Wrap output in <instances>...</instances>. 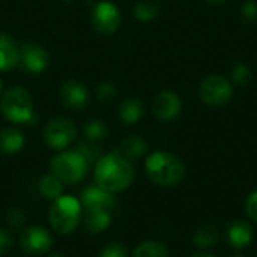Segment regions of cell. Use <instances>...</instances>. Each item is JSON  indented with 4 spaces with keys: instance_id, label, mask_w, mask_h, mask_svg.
I'll list each match as a JSON object with an SVG mask.
<instances>
[{
    "instance_id": "16",
    "label": "cell",
    "mask_w": 257,
    "mask_h": 257,
    "mask_svg": "<svg viewBox=\"0 0 257 257\" xmlns=\"http://www.w3.org/2000/svg\"><path fill=\"white\" fill-rule=\"evenodd\" d=\"M114 152L126 158L128 161H136L148 152V143L140 136H130L119 142Z\"/></svg>"
},
{
    "instance_id": "24",
    "label": "cell",
    "mask_w": 257,
    "mask_h": 257,
    "mask_svg": "<svg viewBox=\"0 0 257 257\" xmlns=\"http://www.w3.org/2000/svg\"><path fill=\"white\" fill-rule=\"evenodd\" d=\"M107 136V125L99 119H92L84 126V137L90 142H101Z\"/></svg>"
},
{
    "instance_id": "32",
    "label": "cell",
    "mask_w": 257,
    "mask_h": 257,
    "mask_svg": "<svg viewBox=\"0 0 257 257\" xmlns=\"http://www.w3.org/2000/svg\"><path fill=\"white\" fill-rule=\"evenodd\" d=\"M245 212H247V215H248L253 221H256L257 223V190L256 191H253V193L247 197V200H245Z\"/></svg>"
},
{
    "instance_id": "28",
    "label": "cell",
    "mask_w": 257,
    "mask_h": 257,
    "mask_svg": "<svg viewBox=\"0 0 257 257\" xmlns=\"http://www.w3.org/2000/svg\"><path fill=\"white\" fill-rule=\"evenodd\" d=\"M117 89L113 83H102L96 89V99L99 102H110L116 98Z\"/></svg>"
},
{
    "instance_id": "33",
    "label": "cell",
    "mask_w": 257,
    "mask_h": 257,
    "mask_svg": "<svg viewBox=\"0 0 257 257\" xmlns=\"http://www.w3.org/2000/svg\"><path fill=\"white\" fill-rule=\"evenodd\" d=\"M191 257H215V256H212V254H209V253H206V251H197V253H194Z\"/></svg>"
},
{
    "instance_id": "22",
    "label": "cell",
    "mask_w": 257,
    "mask_h": 257,
    "mask_svg": "<svg viewBox=\"0 0 257 257\" xmlns=\"http://www.w3.org/2000/svg\"><path fill=\"white\" fill-rule=\"evenodd\" d=\"M160 11L161 8L155 0H139L134 5V17L143 23L155 20L160 15Z\"/></svg>"
},
{
    "instance_id": "3",
    "label": "cell",
    "mask_w": 257,
    "mask_h": 257,
    "mask_svg": "<svg viewBox=\"0 0 257 257\" xmlns=\"http://www.w3.org/2000/svg\"><path fill=\"white\" fill-rule=\"evenodd\" d=\"M81 215L83 209L78 199L72 196H60L53 200L48 212V221L56 233L66 236L78 227L81 223Z\"/></svg>"
},
{
    "instance_id": "7",
    "label": "cell",
    "mask_w": 257,
    "mask_h": 257,
    "mask_svg": "<svg viewBox=\"0 0 257 257\" xmlns=\"http://www.w3.org/2000/svg\"><path fill=\"white\" fill-rule=\"evenodd\" d=\"M77 139V126L75 123L63 116L51 119L44 130V142L47 146L56 151H62L68 148Z\"/></svg>"
},
{
    "instance_id": "15",
    "label": "cell",
    "mask_w": 257,
    "mask_h": 257,
    "mask_svg": "<svg viewBox=\"0 0 257 257\" xmlns=\"http://www.w3.org/2000/svg\"><path fill=\"white\" fill-rule=\"evenodd\" d=\"M113 212L111 209H87L83 211V223L84 229L89 233H99L110 227L111 220H113Z\"/></svg>"
},
{
    "instance_id": "5",
    "label": "cell",
    "mask_w": 257,
    "mask_h": 257,
    "mask_svg": "<svg viewBox=\"0 0 257 257\" xmlns=\"http://www.w3.org/2000/svg\"><path fill=\"white\" fill-rule=\"evenodd\" d=\"M89 170L87 160L78 151H66L57 154L50 163V172L62 184L80 182Z\"/></svg>"
},
{
    "instance_id": "9",
    "label": "cell",
    "mask_w": 257,
    "mask_h": 257,
    "mask_svg": "<svg viewBox=\"0 0 257 257\" xmlns=\"http://www.w3.org/2000/svg\"><path fill=\"white\" fill-rule=\"evenodd\" d=\"M53 238L41 226H30L20 235V247L29 256H42L51 248Z\"/></svg>"
},
{
    "instance_id": "27",
    "label": "cell",
    "mask_w": 257,
    "mask_h": 257,
    "mask_svg": "<svg viewBox=\"0 0 257 257\" xmlns=\"http://www.w3.org/2000/svg\"><path fill=\"white\" fill-rule=\"evenodd\" d=\"M5 218H6V223H8L9 226H12L14 229L23 227V226L26 224V220H27L24 211L20 209V208H11V209H8Z\"/></svg>"
},
{
    "instance_id": "35",
    "label": "cell",
    "mask_w": 257,
    "mask_h": 257,
    "mask_svg": "<svg viewBox=\"0 0 257 257\" xmlns=\"http://www.w3.org/2000/svg\"><path fill=\"white\" fill-rule=\"evenodd\" d=\"M48 257H62V256H60V254H50Z\"/></svg>"
},
{
    "instance_id": "21",
    "label": "cell",
    "mask_w": 257,
    "mask_h": 257,
    "mask_svg": "<svg viewBox=\"0 0 257 257\" xmlns=\"http://www.w3.org/2000/svg\"><path fill=\"white\" fill-rule=\"evenodd\" d=\"M38 190L41 196L47 200H56L57 197L62 196L63 191V184L53 175H45L39 179Z\"/></svg>"
},
{
    "instance_id": "23",
    "label": "cell",
    "mask_w": 257,
    "mask_h": 257,
    "mask_svg": "<svg viewBox=\"0 0 257 257\" xmlns=\"http://www.w3.org/2000/svg\"><path fill=\"white\" fill-rule=\"evenodd\" d=\"M133 257H169V251L158 241H145L134 248Z\"/></svg>"
},
{
    "instance_id": "36",
    "label": "cell",
    "mask_w": 257,
    "mask_h": 257,
    "mask_svg": "<svg viewBox=\"0 0 257 257\" xmlns=\"http://www.w3.org/2000/svg\"><path fill=\"white\" fill-rule=\"evenodd\" d=\"M0 96H2V78H0Z\"/></svg>"
},
{
    "instance_id": "26",
    "label": "cell",
    "mask_w": 257,
    "mask_h": 257,
    "mask_svg": "<svg viewBox=\"0 0 257 257\" xmlns=\"http://www.w3.org/2000/svg\"><path fill=\"white\" fill-rule=\"evenodd\" d=\"M77 151L87 160V163H93L98 161L101 158V146L96 142H90V140H81L78 143Z\"/></svg>"
},
{
    "instance_id": "1",
    "label": "cell",
    "mask_w": 257,
    "mask_h": 257,
    "mask_svg": "<svg viewBox=\"0 0 257 257\" xmlns=\"http://www.w3.org/2000/svg\"><path fill=\"white\" fill-rule=\"evenodd\" d=\"M95 181L99 188L111 194L123 191L134 181V167L131 161L113 151L96 161Z\"/></svg>"
},
{
    "instance_id": "17",
    "label": "cell",
    "mask_w": 257,
    "mask_h": 257,
    "mask_svg": "<svg viewBox=\"0 0 257 257\" xmlns=\"http://www.w3.org/2000/svg\"><path fill=\"white\" fill-rule=\"evenodd\" d=\"M20 62V50L12 38L0 35V72L11 71Z\"/></svg>"
},
{
    "instance_id": "13",
    "label": "cell",
    "mask_w": 257,
    "mask_h": 257,
    "mask_svg": "<svg viewBox=\"0 0 257 257\" xmlns=\"http://www.w3.org/2000/svg\"><path fill=\"white\" fill-rule=\"evenodd\" d=\"M59 99L69 110H81L89 101V90L77 80H66L59 89Z\"/></svg>"
},
{
    "instance_id": "31",
    "label": "cell",
    "mask_w": 257,
    "mask_h": 257,
    "mask_svg": "<svg viewBox=\"0 0 257 257\" xmlns=\"http://www.w3.org/2000/svg\"><path fill=\"white\" fill-rule=\"evenodd\" d=\"M14 247V239L11 233L5 229H0V256H6Z\"/></svg>"
},
{
    "instance_id": "11",
    "label": "cell",
    "mask_w": 257,
    "mask_h": 257,
    "mask_svg": "<svg viewBox=\"0 0 257 257\" xmlns=\"http://www.w3.org/2000/svg\"><path fill=\"white\" fill-rule=\"evenodd\" d=\"M18 63L30 74H41L50 65V54L44 47L33 42H26L20 50Z\"/></svg>"
},
{
    "instance_id": "20",
    "label": "cell",
    "mask_w": 257,
    "mask_h": 257,
    "mask_svg": "<svg viewBox=\"0 0 257 257\" xmlns=\"http://www.w3.org/2000/svg\"><path fill=\"white\" fill-rule=\"evenodd\" d=\"M145 114V105L139 98H126L120 107H119V117L122 119V122L131 125V123H137Z\"/></svg>"
},
{
    "instance_id": "6",
    "label": "cell",
    "mask_w": 257,
    "mask_h": 257,
    "mask_svg": "<svg viewBox=\"0 0 257 257\" xmlns=\"http://www.w3.org/2000/svg\"><path fill=\"white\" fill-rule=\"evenodd\" d=\"M199 96L202 102L211 108L224 107L233 98V84L223 75H208L199 86Z\"/></svg>"
},
{
    "instance_id": "10",
    "label": "cell",
    "mask_w": 257,
    "mask_h": 257,
    "mask_svg": "<svg viewBox=\"0 0 257 257\" xmlns=\"http://www.w3.org/2000/svg\"><path fill=\"white\" fill-rule=\"evenodd\" d=\"M152 113L158 120L170 122L175 120L182 110V102L178 93L172 90H161L152 99Z\"/></svg>"
},
{
    "instance_id": "25",
    "label": "cell",
    "mask_w": 257,
    "mask_h": 257,
    "mask_svg": "<svg viewBox=\"0 0 257 257\" xmlns=\"http://www.w3.org/2000/svg\"><path fill=\"white\" fill-rule=\"evenodd\" d=\"M251 78V69L247 63L238 62L230 71V83L235 86H245Z\"/></svg>"
},
{
    "instance_id": "8",
    "label": "cell",
    "mask_w": 257,
    "mask_h": 257,
    "mask_svg": "<svg viewBox=\"0 0 257 257\" xmlns=\"http://www.w3.org/2000/svg\"><path fill=\"white\" fill-rule=\"evenodd\" d=\"M90 20H92L93 29L98 33L111 35V33L117 32V29L120 27L122 14L114 3H111L108 0H101L95 5Z\"/></svg>"
},
{
    "instance_id": "38",
    "label": "cell",
    "mask_w": 257,
    "mask_h": 257,
    "mask_svg": "<svg viewBox=\"0 0 257 257\" xmlns=\"http://www.w3.org/2000/svg\"><path fill=\"white\" fill-rule=\"evenodd\" d=\"M256 257H257V254H256Z\"/></svg>"
},
{
    "instance_id": "18",
    "label": "cell",
    "mask_w": 257,
    "mask_h": 257,
    "mask_svg": "<svg viewBox=\"0 0 257 257\" xmlns=\"http://www.w3.org/2000/svg\"><path fill=\"white\" fill-rule=\"evenodd\" d=\"M24 134L18 128H5L0 131V154L14 155L24 146Z\"/></svg>"
},
{
    "instance_id": "4",
    "label": "cell",
    "mask_w": 257,
    "mask_h": 257,
    "mask_svg": "<svg viewBox=\"0 0 257 257\" xmlns=\"http://www.w3.org/2000/svg\"><path fill=\"white\" fill-rule=\"evenodd\" d=\"M0 111L12 123H29L35 119L33 99L24 87H9L0 96Z\"/></svg>"
},
{
    "instance_id": "37",
    "label": "cell",
    "mask_w": 257,
    "mask_h": 257,
    "mask_svg": "<svg viewBox=\"0 0 257 257\" xmlns=\"http://www.w3.org/2000/svg\"><path fill=\"white\" fill-rule=\"evenodd\" d=\"M232 257H245V256H242V254H235V256H232Z\"/></svg>"
},
{
    "instance_id": "30",
    "label": "cell",
    "mask_w": 257,
    "mask_h": 257,
    "mask_svg": "<svg viewBox=\"0 0 257 257\" xmlns=\"http://www.w3.org/2000/svg\"><path fill=\"white\" fill-rule=\"evenodd\" d=\"M241 15L245 21H256L257 20V2L245 0L241 5Z\"/></svg>"
},
{
    "instance_id": "12",
    "label": "cell",
    "mask_w": 257,
    "mask_h": 257,
    "mask_svg": "<svg viewBox=\"0 0 257 257\" xmlns=\"http://www.w3.org/2000/svg\"><path fill=\"white\" fill-rule=\"evenodd\" d=\"M81 209H116V199L111 193L99 188L98 185H87L80 193Z\"/></svg>"
},
{
    "instance_id": "14",
    "label": "cell",
    "mask_w": 257,
    "mask_h": 257,
    "mask_svg": "<svg viewBox=\"0 0 257 257\" xmlns=\"http://www.w3.org/2000/svg\"><path fill=\"white\" fill-rule=\"evenodd\" d=\"M227 242L235 250H245L253 242V229L245 220H235L227 226Z\"/></svg>"
},
{
    "instance_id": "29",
    "label": "cell",
    "mask_w": 257,
    "mask_h": 257,
    "mask_svg": "<svg viewBox=\"0 0 257 257\" xmlns=\"http://www.w3.org/2000/svg\"><path fill=\"white\" fill-rule=\"evenodd\" d=\"M101 257H128V251L120 242H110L104 247Z\"/></svg>"
},
{
    "instance_id": "2",
    "label": "cell",
    "mask_w": 257,
    "mask_h": 257,
    "mask_svg": "<svg viewBox=\"0 0 257 257\" xmlns=\"http://www.w3.org/2000/svg\"><path fill=\"white\" fill-rule=\"evenodd\" d=\"M145 170L151 182L158 187H175L185 176L184 161L166 151H157L146 158Z\"/></svg>"
},
{
    "instance_id": "19",
    "label": "cell",
    "mask_w": 257,
    "mask_h": 257,
    "mask_svg": "<svg viewBox=\"0 0 257 257\" xmlns=\"http://www.w3.org/2000/svg\"><path fill=\"white\" fill-rule=\"evenodd\" d=\"M221 233L220 230L212 226V224H205L200 226L194 235H193V245L197 247L199 250H208V248H214L218 242H220Z\"/></svg>"
},
{
    "instance_id": "34",
    "label": "cell",
    "mask_w": 257,
    "mask_h": 257,
    "mask_svg": "<svg viewBox=\"0 0 257 257\" xmlns=\"http://www.w3.org/2000/svg\"><path fill=\"white\" fill-rule=\"evenodd\" d=\"M205 2H208V3H212V5H218V3H223L224 0H205Z\"/></svg>"
}]
</instances>
